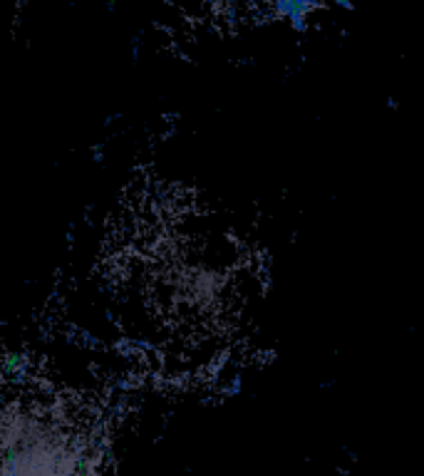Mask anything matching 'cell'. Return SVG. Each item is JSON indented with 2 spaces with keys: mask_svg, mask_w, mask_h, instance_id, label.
I'll list each match as a JSON object with an SVG mask.
<instances>
[{
  "mask_svg": "<svg viewBox=\"0 0 424 476\" xmlns=\"http://www.w3.org/2000/svg\"><path fill=\"white\" fill-rule=\"evenodd\" d=\"M3 476H92L90 444L57 410L20 404L3 422Z\"/></svg>",
  "mask_w": 424,
  "mask_h": 476,
  "instance_id": "obj_1",
  "label": "cell"
},
{
  "mask_svg": "<svg viewBox=\"0 0 424 476\" xmlns=\"http://www.w3.org/2000/svg\"><path fill=\"white\" fill-rule=\"evenodd\" d=\"M335 6H340L343 10H355V6H352V0H333Z\"/></svg>",
  "mask_w": 424,
  "mask_h": 476,
  "instance_id": "obj_2",
  "label": "cell"
}]
</instances>
